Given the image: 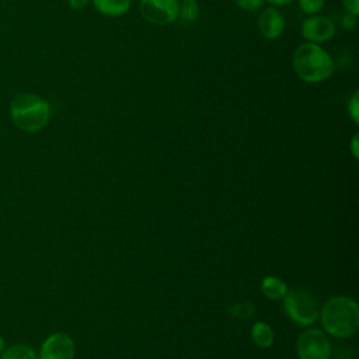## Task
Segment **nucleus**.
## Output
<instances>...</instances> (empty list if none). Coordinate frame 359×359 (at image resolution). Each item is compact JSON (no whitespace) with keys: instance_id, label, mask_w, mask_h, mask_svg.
<instances>
[{"instance_id":"nucleus-1","label":"nucleus","mask_w":359,"mask_h":359,"mask_svg":"<svg viewBox=\"0 0 359 359\" xmlns=\"http://www.w3.org/2000/svg\"><path fill=\"white\" fill-rule=\"evenodd\" d=\"M320 318L323 328L337 337H352L359 327V307L358 303L346 296L331 297L321 309Z\"/></svg>"},{"instance_id":"nucleus-2","label":"nucleus","mask_w":359,"mask_h":359,"mask_svg":"<svg viewBox=\"0 0 359 359\" xmlns=\"http://www.w3.org/2000/svg\"><path fill=\"white\" fill-rule=\"evenodd\" d=\"M293 67L297 76L306 83H321L334 72V60L318 43L304 42L293 53Z\"/></svg>"},{"instance_id":"nucleus-3","label":"nucleus","mask_w":359,"mask_h":359,"mask_svg":"<svg viewBox=\"0 0 359 359\" xmlns=\"http://www.w3.org/2000/svg\"><path fill=\"white\" fill-rule=\"evenodd\" d=\"M10 114L13 122L24 132H38L43 129L50 118L49 104L28 93L17 94L10 104Z\"/></svg>"},{"instance_id":"nucleus-4","label":"nucleus","mask_w":359,"mask_h":359,"mask_svg":"<svg viewBox=\"0 0 359 359\" xmlns=\"http://www.w3.org/2000/svg\"><path fill=\"white\" fill-rule=\"evenodd\" d=\"M283 306L289 318L303 327L313 324L320 316L317 302L306 290L296 289L292 292H286L283 297Z\"/></svg>"},{"instance_id":"nucleus-5","label":"nucleus","mask_w":359,"mask_h":359,"mask_svg":"<svg viewBox=\"0 0 359 359\" xmlns=\"http://www.w3.org/2000/svg\"><path fill=\"white\" fill-rule=\"evenodd\" d=\"M296 351L299 359H330L331 344L321 330L309 328L300 334Z\"/></svg>"},{"instance_id":"nucleus-6","label":"nucleus","mask_w":359,"mask_h":359,"mask_svg":"<svg viewBox=\"0 0 359 359\" xmlns=\"http://www.w3.org/2000/svg\"><path fill=\"white\" fill-rule=\"evenodd\" d=\"M142 17L156 25H167L178 18L180 0H140Z\"/></svg>"},{"instance_id":"nucleus-7","label":"nucleus","mask_w":359,"mask_h":359,"mask_svg":"<svg viewBox=\"0 0 359 359\" xmlns=\"http://www.w3.org/2000/svg\"><path fill=\"white\" fill-rule=\"evenodd\" d=\"M76 345L72 337L65 332L49 335L41 345L39 359H74Z\"/></svg>"},{"instance_id":"nucleus-8","label":"nucleus","mask_w":359,"mask_h":359,"mask_svg":"<svg viewBox=\"0 0 359 359\" xmlns=\"http://www.w3.org/2000/svg\"><path fill=\"white\" fill-rule=\"evenodd\" d=\"M302 35L307 42L321 43L331 39L335 34V24L325 15H311L302 24Z\"/></svg>"},{"instance_id":"nucleus-9","label":"nucleus","mask_w":359,"mask_h":359,"mask_svg":"<svg viewBox=\"0 0 359 359\" xmlns=\"http://www.w3.org/2000/svg\"><path fill=\"white\" fill-rule=\"evenodd\" d=\"M258 29L266 39H276L282 35L285 28V18L275 7H266L261 11L258 21Z\"/></svg>"},{"instance_id":"nucleus-10","label":"nucleus","mask_w":359,"mask_h":359,"mask_svg":"<svg viewBox=\"0 0 359 359\" xmlns=\"http://www.w3.org/2000/svg\"><path fill=\"white\" fill-rule=\"evenodd\" d=\"M95 10L108 17H119L130 8V0H93Z\"/></svg>"},{"instance_id":"nucleus-11","label":"nucleus","mask_w":359,"mask_h":359,"mask_svg":"<svg viewBox=\"0 0 359 359\" xmlns=\"http://www.w3.org/2000/svg\"><path fill=\"white\" fill-rule=\"evenodd\" d=\"M261 289L262 293L272 300H279L283 299L286 294V285L282 279L276 278V276H268L262 280L261 283Z\"/></svg>"},{"instance_id":"nucleus-12","label":"nucleus","mask_w":359,"mask_h":359,"mask_svg":"<svg viewBox=\"0 0 359 359\" xmlns=\"http://www.w3.org/2000/svg\"><path fill=\"white\" fill-rule=\"evenodd\" d=\"M251 337L255 345L261 346V348H268L272 345L273 342V331L272 328L262 321H258L252 325L251 330Z\"/></svg>"},{"instance_id":"nucleus-13","label":"nucleus","mask_w":359,"mask_h":359,"mask_svg":"<svg viewBox=\"0 0 359 359\" xmlns=\"http://www.w3.org/2000/svg\"><path fill=\"white\" fill-rule=\"evenodd\" d=\"M0 359H39L38 353L25 344H13L7 346L3 353L0 355Z\"/></svg>"},{"instance_id":"nucleus-14","label":"nucleus","mask_w":359,"mask_h":359,"mask_svg":"<svg viewBox=\"0 0 359 359\" xmlns=\"http://www.w3.org/2000/svg\"><path fill=\"white\" fill-rule=\"evenodd\" d=\"M199 15V6L195 0H182L180 4L178 18H181L184 22H194Z\"/></svg>"},{"instance_id":"nucleus-15","label":"nucleus","mask_w":359,"mask_h":359,"mask_svg":"<svg viewBox=\"0 0 359 359\" xmlns=\"http://www.w3.org/2000/svg\"><path fill=\"white\" fill-rule=\"evenodd\" d=\"M299 8L306 14H317L324 7V0H297Z\"/></svg>"},{"instance_id":"nucleus-16","label":"nucleus","mask_w":359,"mask_h":359,"mask_svg":"<svg viewBox=\"0 0 359 359\" xmlns=\"http://www.w3.org/2000/svg\"><path fill=\"white\" fill-rule=\"evenodd\" d=\"M348 112L353 123L358 125L359 122V93L358 91H355L348 101Z\"/></svg>"},{"instance_id":"nucleus-17","label":"nucleus","mask_w":359,"mask_h":359,"mask_svg":"<svg viewBox=\"0 0 359 359\" xmlns=\"http://www.w3.org/2000/svg\"><path fill=\"white\" fill-rule=\"evenodd\" d=\"M236 4L244 11H255L262 7L264 0H234Z\"/></svg>"},{"instance_id":"nucleus-18","label":"nucleus","mask_w":359,"mask_h":359,"mask_svg":"<svg viewBox=\"0 0 359 359\" xmlns=\"http://www.w3.org/2000/svg\"><path fill=\"white\" fill-rule=\"evenodd\" d=\"M233 309H234V310H231L233 314L238 316V317H250L254 313V306L251 303H241Z\"/></svg>"},{"instance_id":"nucleus-19","label":"nucleus","mask_w":359,"mask_h":359,"mask_svg":"<svg viewBox=\"0 0 359 359\" xmlns=\"http://www.w3.org/2000/svg\"><path fill=\"white\" fill-rule=\"evenodd\" d=\"M342 3L348 14H352V15L359 14V0H342Z\"/></svg>"},{"instance_id":"nucleus-20","label":"nucleus","mask_w":359,"mask_h":359,"mask_svg":"<svg viewBox=\"0 0 359 359\" xmlns=\"http://www.w3.org/2000/svg\"><path fill=\"white\" fill-rule=\"evenodd\" d=\"M342 25H344V28L352 29L356 25V15H352V14L346 13V15L342 18Z\"/></svg>"},{"instance_id":"nucleus-21","label":"nucleus","mask_w":359,"mask_h":359,"mask_svg":"<svg viewBox=\"0 0 359 359\" xmlns=\"http://www.w3.org/2000/svg\"><path fill=\"white\" fill-rule=\"evenodd\" d=\"M88 1L90 0H69V6L73 10H81V8H84L88 4Z\"/></svg>"},{"instance_id":"nucleus-22","label":"nucleus","mask_w":359,"mask_h":359,"mask_svg":"<svg viewBox=\"0 0 359 359\" xmlns=\"http://www.w3.org/2000/svg\"><path fill=\"white\" fill-rule=\"evenodd\" d=\"M351 151H352V154H353V157H355V158H358V157H359V147H358V133H355V135H353V137H352V140H351Z\"/></svg>"},{"instance_id":"nucleus-23","label":"nucleus","mask_w":359,"mask_h":359,"mask_svg":"<svg viewBox=\"0 0 359 359\" xmlns=\"http://www.w3.org/2000/svg\"><path fill=\"white\" fill-rule=\"evenodd\" d=\"M266 1L271 3V4H273V6H285V4L292 3L293 0H266Z\"/></svg>"},{"instance_id":"nucleus-24","label":"nucleus","mask_w":359,"mask_h":359,"mask_svg":"<svg viewBox=\"0 0 359 359\" xmlns=\"http://www.w3.org/2000/svg\"><path fill=\"white\" fill-rule=\"evenodd\" d=\"M6 349V341H4V338H3V335L0 334V355L3 353V351Z\"/></svg>"}]
</instances>
